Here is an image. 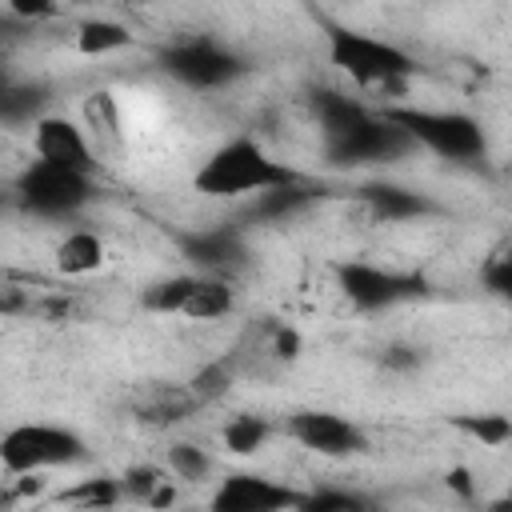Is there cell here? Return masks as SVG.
I'll use <instances>...</instances> for the list:
<instances>
[{"label": "cell", "mask_w": 512, "mask_h": 512, "mask_svg": "<svg viewBox=\"0 0 512 512\" xmlns=\"http://www.w3.org/2000/svg\"><path fill=\"white\" fill-rule=\"evenodd\" d=\"M292 180H304V176L284 160H276L256 136H232L216 152H208V160L192 176V188L208 200H236L276 184H292Z\"/></svg>", "instance_id": "cell-1"}, {"label": "cell", "mask_w": 512, "mask_h": 512, "mask_svg": "<svg viewBox=\"0 0 512 512\" xmlns=\"http://www.w3.org/2000/svg\"><path fill=\"white\" fill-rule=\"evenodd\" d=\"M328 64L368 92H404V80L416 72V60L380 36L328 24Z\"/></svg>", "instance_id": "cell-2"}, {"label": "cell", "mask_w": 512, "mask_h": 512, "mask_svg": "<svg viewBox=\"0 0 512 512\" xmlns=\"http://www.w3.org/2000/svg\"><path fill=\"white\" fill-rule=\"evenodd\" d=\"M384 116L400 124L416 148L436 152L452 164H476L488 152V136L472 112L456 108H416V104H384Z\"/></svg>", "instance_id": "cell-3"}, {"label": "cell", "mask_w": 512, "mask_h": 512, "mask_svg": "<svg viewBox=\"0 0 512 512\" xmlns=\"http://www.w3.org/2000/svg\"><path fill=\"white\" fill-rule=\"evenodd\" d=\"M88 456L80 432L64 424H44V420H24L0 432V468L8 476H32L44 468H68Z\"/></svg>", "instance_id": "cell-4"}, {"label": "cell", "mask_w": 512, "mask_h": 512, "mask_svg": "<svg viewBox=\"0 0 512 512\" xmlns=\"http://www.w3.org/2000/svg\"><path fill=\"white\" fill-rule=\"evenodd\" d=\"M324 140V160L332 168H368V164H396L408 152H416L412 136L392 124L384 112H364L348 128L320 136Z\"/></svg>", "instance_id": "cell-5"}, {"label": "cell", "mask_w": 512, "mask_h": 512, "mask_svg": "<svg viewBox=\"0 0 512 512\" xmlns=\"http://www.w3.org/2000/svg\"><path fill=\"white\" fill-rule=\"evenodd\" d=\"M12 196L32 216H76L96 196V184H92V172L32 160L16 172Z\"/></svg>", "instance_id": "cell-6"}, {"label": "cell", "mask_w": 512, "mask_h": 512, "mask_svg": "<svg viewBox=\"0 0 512 512\" xmlns=\"http://www.w3.org/2000/svg\"><path fill=\"white\" fill-rule=\"evenodd\" d=\"M160 68L172 80H180L184 88L212 92V88H228L240 76H248L252 64L240 52L212 40V36H188V40H176V44L160 48Z\"/></svg>", "instance_id": "cell-7"}, {"label": "cell", "mask_w": 512, "mask_h": 512, "mask_svg": "<svg viewBox=\"0 0 512 512\" xmlns=\"http://www.w3.org/2000/svg\"><path fill=\"white\" fill-rule=\"evenodd\" d=\"M332 276H336L340 296L356 312H384L392 304H404L428 292V280L420 272H396V268H380L368 260H340Z\"/></svg>", "instance_id": "cell-8"}, {"label": "cell", "mask_w": 512, "mask_h": 512, "mask_svg": "<svg viewBox=\"0 0 512 512\" xmlns=\"http://www.w3.org/2000/svg\"><path fill=\"white\" fill-rule=\"evenodd\" d=\"M288 436L316 452V456H328V460H344V456H356V452H368V436L360 424L344 420L340 412H324V408H300L288 416Z\"/></svg>", "instance_id": "cell-9"}, {"label": "cell", "mask_w": 512, "mask_h": 512, "mask_svg": "<svg viewBox=\"0 0 512 512\" xmlns=\"http://www.w3.org/2000/svg\"><path fill=\"white\" fill-rule=\"evenodd\" d=\"M300 500L304 492H292L260 472H232L212 492L216 512H284V508H300Z\"/></svg>", "instance_id": "cell-10"}, {"label": "cell", "mask_w": 512, "mask_h": 512, "mask_svg": "<svg viewBox=\"0 0 512 512\" xmlns=\"http://www.w3.org/2000/svg\"><path fill=\"white\" fill-rule=\"evenodd\" d=\"M180 252L208 276H232L248 264V244H244V232L236 224L188 232V236H180Z\"/></svg>", "instance_id": "cell-11"}, {"label": "cell", "mask_w": 512, "mask_h": 512, "mask_svg": "<svg viewBox=\"0 0 512 512\" xmlns=\"http://www.w3.org/2000/svg\"><path fill=\"white\" fill-rule=\"evenodd\" d=\"M32 152H36V160L80 168V172H92V164H96L92 148L84 140V128L68 116H52V112H40L32 120Z\"/></svg>", "instance_id": "cell-12"}, {"label": "cell", "mask_w": 512, "mask_h": 512, "mask_svg": "<svg viewBox=\"0 0 512 512\" xmlns=\"http://www.w3.org/2000/svg\"><path fill=\"white\" fill-rule=\"evenodd\" d=\"M356 200H360V204L368 208V216L380 220V224H400V220H420V216L440 212L424 192H412V188L392 184V180L360 184V188H356Z\"/></svg>", "instance_id": "cell-13"}, {"label": "cell", "mask_w": 512, "mask_h": 512, "mask_svg": "<svg viewBox=\"0 0 512 512\" xmlns=\"http://www.w3.org/2000/svg\"><path fill=\"white\" fill-rule=\"evenodd\" d=\"M316 196H320V192H316V184H312V180H292V184L264 188V192H256V200H252V208H248V220H260V224L288 220V216L304 212Z\"/></svg>", "instance_id": "cell-14"}, {"label": "cell", "mask_w": 512, "mask_h": 512, "mask_svg": "<svg viewBox=\"0 0 512 512\" xmlns=\"http://www.w3.org/2000/svg\"><path fill=\"white\" fill-rule=\"evenodd\" d=\"M236 308V288L228 284V276H196V288L192 296L184 300L180 316L184 320H220Z\"/></svg>", "instance_id": "cell-15"}, {"label": "cell", "mask_w": 512, "mask_h": 512, "mask_svg": "<svg viewBox=\"0 0 512 512\" xmlns=\"http://www.w3.org/2000/svg\"><path fill=\"white\" fill-rule=\"evenodd\" d=\"M100 264H104V240L88 228H76L56 244V268L64 276H88Z\"/></svg>", "instance_id": "cell-16"}, {"label": "cell", "mask_w": 512, "mask_h": 512, "mask_svg": "<svg viewBox=\"0 0 512 512\" xmlns=\"http://www.w3.org/2000/svg\"><path fill=\"white\" fill-rule=\"evenodd\" d=\"M200 400L192 396V388H168V384H160V388H152L148 392V400H140L136 404V412H140V420L144 424H172V420H184L192 408H196Z\"/></svg>", "instance_id": "cell-17"}, {"label": "cell", "mask_w": 512, "mask_h": 512, "mask_svg": "<svg viewBox=\"0 0 512 512\" xmlns=\"http://www.w3.org/2000/svg\"><path fill=\"white\" fill-rule=\"evenodd\" d=\"M192 288H196V272L164 276V280H156V284H148L140 292V308L144 312H156V316H180V308L192 296Z\"/></svg>", "instance_id": "cell-18"}, {"label": "cell", "mask_w": 512, "mask_h": 512, "mask_svg": "<svg viewBox=\"0 0 512 512\" xmlns=\"http://www.w3.org/2000/svg\"><path fill=\"white\" fill-rule=\"evenodd\" d=\"M132 44V32L120 20H84L76 28V52L80 56H108Z\"/></svg>", "instance_id": "cell-19"}, {"label": "cell", "mask_w": 512, "mask_h": 512, "mask_svg": "<svg viewBox=\"0 0 512 512\" xmlns=\"http://www.w3.org/2000/svg\"><path fill=\"white\" fill-rule=\"evenodd\" d=\"M268 436H272V424H268L264 416H252V412L232 416V420L224 424V432H220V440H224V448H228L232 456H256V452L268 444Z\"/></svg>", "instance_id": "cell-20"}, {"label": "cell", "mask_w": 512, "mask_h": 512, "mask_svg": "<svg viewBox=\"0 0 512 512\" xmlns=\"http://www.w3.org/2000/svg\"><path fill=\"white\" fill-rule=\"evenodd\" d=\"M120 500H124V488L112 476H92V480L64 488L60 496H52V504H64V508H112Z\"/></svg>", "instance_id": "cell-21"}, {"label": "cell", "mask_w": 512, "mask_h": 512, "mask_svg": "<svg viewBox=\"0 0 512 512\" xmlns=\"http://www.w3.org/2000/svg\"><path fill=\"white\" fill-rule=\"evenodd\" d=\"M44 100H48V88L44 84H16V80H8L0 88V120H8V124L36 120L40 108H44Z\"/></svg>", "instance_id": "cell-22"}, {"label": "cell", "mask_w": 512, "mask_h": 512, "mask_svg": "<svg viewBox=\"0 0 512 512\" xmlns=\"http://www.w3.org/2000/svg\"><path fill=\"white\" fill-rule=\"evenodd\" d=\"M452 428H456V432H464V436H472V440H480L484 448H500V444H508V440H512V420H508L504 412L456 416V420H452Z\"/></svg>", "instance_id": "cell-23"}, {"label": "cell", "mask_w": 512, "mask_h": 512, "mask_svg": "<svg viewBox=\"0 0 512 512\" xmlns=\"http://www.w3.org/2000/svg\"><path fill=\"white\" fill-rule=\"evenodd\" d=\"M364 508H372V500L352 488H316L304 492L300 500V512H364Z\"/></svg>", "instance_id": "cell-24"}, {"label": "cell", "mask_w": 512, "mask_h": 512, "mask_svg": "<svg viewBox=\"0 0 512 512\" xmlns=\"http://www.w3.org/2000/svg\"><path fill=\"white\" fill-rule=\"evenodd\" d=\"M168 468L176 480H204L212 472V456L196 444H172L168 448Z\"/></svg>", "instance_id": "cell-25"}, {"label": "cell", "mask_w": 512, "mask_h": 512, "mask_svg": "<svg viewBox=\"0 0 512 512\" xmlns=\"http://www.w3.org/2000/svg\"><path fill=\"white\" fill-rule=\"evenodd\" d=\"M480 284L496 296V300H508L512 296V256L500 248V252H492L488 260H484V268H480Z\"/></svg>", "instance_id": "cell-26"}, {"label": "cell", "mask_w": 512, "mask_h": 512, "mask_svg": "<svg viewBox=\"0 0 512 512\" xmlns=\"http://www.w3.org/2000/svg\"><path fill=\"white\" fill-rule=\"evenodd\" d=\"M164 480H168V476H164L160 468H152V464H136V468H128V472L120 476V488H124L128 500H144V504H148Z\"/></svg>", "instance_id": "cell-27"}, {"label": "cell", "mask_w": 512, "mask_h": 512, "mask_svg": "<svg viewBox=\"0 0 512 512\" xmlns=\"http://www.w3.org/2000/svg\"><path fill=\"white\" fill-rule=\"evenodd\" d=\"M228 380H232V368L224 364V360H216V364H208V368H200L196 376H192V396L196 400H212V396H220L224 388H228Z\"/></svg>", "instance_id": "cell-28"}, {"label": "cell", "mask_w": 512, "mask_h": 512, "mask_svg": "<svg viewBox=\"0 0 512 512\" xmlns=\"http://www.w3.org/2000/svg\"><path fill=\"white\" fill-rule=\"evenodd\" d=\"M4 8L24 24H40L56 16V0H4Z\"/></svg>", "instance_id": "cell-29"}, {"label": "cell", "mask_w": 512, "mask_h": 512, "mask_svg": "<svg viewBox=\"0 0 512 512\" xmlns=\"http://www.w3.org/2000/svg\"><path fill=\"white\" fill-rule=\"evenodd\" d=\"M272 352H276L280 360H296V356H300V336H296L292 328H276V336H272Z\"/></svg>", "instance_id": "cell-30"}, {"label": "cell", "mask_w": 512, "mask_h": 512, "mask_svg": "<svg viewBox=\"0 0 512 512\" xmlns=\"http://www.w3.org/2000/svg\"><path fill=\"white\" fill-rule=\"evenodd\" d=\"M384 364H392V368H416V352L412 348H388L384 352Z\"/></svg>", "instance_id": "cell-31"}, {"label": "cell", "mask_w": 512, "mask_h": 512, "mask_svg": "<svg viewBox=\"0 0 512 512\" xmlns=\"http://www.w3.org/2000/svg\"><path fill=\"white\" fill-rule=\"evenodd\" d=\"M444 480H448V484H452L460 496H472V488H468V468H452Z\"/></svg>", "instance_id": "cell-32"}, {"label": "cell", "mask_w": 512, "mask_h": 512, "mask_svg": "<svg viewBox=\"0 0 512 512\" xmlns=\"http://www.w3.org/2000/svg\"><path fill=\"white\" fill-rule=\"evenodd\" d=\"M4 84H8V72H4V64H0V88H4Z\"/></svg>", "instance_id": "cell-33"}, {"label": "cell", "mask_w": 512, "mask_h": 512, "mask_svg": "<svg viewBox=\"0 0 512 512\" xmlns=\"http://www.w3.org/2000/svg\"><path fill=\"white\" fill-rule=\"evenodd\" d=\"M0 312H8V300H4V292H0Z\"/></svg>", "instance_id": "cell-34"}]
</instances>
